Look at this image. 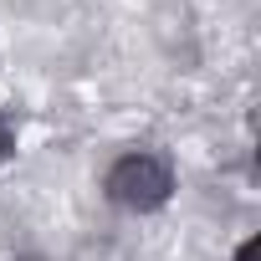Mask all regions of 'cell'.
<instances>
[{"label": "cell", "mask_w": 261, "mask_h": 261, "mask_svg": "<svg viewBox=\"0 0 261 261\" xmlns=\"http://www.w3.org/2000/svg\"><path fill=\"white\" fill-rule=\"evenodd\" d=\"M16 261H41V256H16Z\"/></svg>", "instance_id": "cell-5"}, {"label": "cell", "mask_w": 261, "mask_h": 261, "mask_svg": "<svg viewBox=\"0 0 261 261\" xmlns=\"http://www.w3.org/2000/svg\"><path fill=\"white\" fill-rule=\"evenodd\" d=\"M236 261H261V236H251V241L236 251Z\"/></svg>", "instance_id": "cell-4"}, {"label": "cell", "mask_w": 261, "mask_h": 261, "mask_svg": "<svg viewBox=\"0 0 261 261\" xmlns=\"http://www.w3.org/2000/svg\"><path fill=\"white\" fill-rule=\"evenodd\" d=\"M102 190H108V200H113V205L149 215V210H159V205L169 200L174 174H169V164H164L159 154H123V159L108 169Z\"/></svg>", "instance_id": "cell-1"}, {"label": "cell", "mask_w": 261, "mask_h": 261, "mask_svg": "<svg viewBox=\"0 0 261 261\" xmlns=\"http://www.w3.org/2000/svg\"><path fill=\"white\" fill-rule=\"evenodd\" d=\"M72 261H134V256H128V246H118V241L97 236V241H82Z\"/></svg>", "instance_id": "cell-2"}, {"label": "cell", "mask_w": 261, "mask_h": 261, "mask_svg": "<svg viewBox=\"0 0 261 261\" xmlns=\"http://www.w3.org/2000/svg\"><path fill=\"white\" fill-rule=\"evenodd\" d=\"M16 149V128H11V118L0 113V154H11Z\"/></svg>", "instance_id": "cell-3"}]
</instances>
